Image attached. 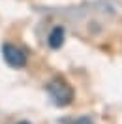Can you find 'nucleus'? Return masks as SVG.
Masks as SVG:
<instances>
[{
  "instance_id": "obj_1",
  "label": "nucleus",
  "mask_w": 122,
  "mask_h": 124,
  "mask_svg": "<svg viewBox=\"0 0 122 124\" xmlns=\"http://www.w3.org/2000/svg\"><path fill=\"white\" fill-rule=\"evenodd\" d=\"M47 92L51 96L53 103L58 105V107H66V105H69L71 100H73L71 86H69L66 81H62V79H53V81L47 85Z\"/></svg>"
},
{
  "instance_id": "obj_2",
  "label": "nucleus",
  "mask_w": 122,
  "mask_h": 124,
  "mask_svg": "<svg viewBox=\"0 0 122 124\" xmlns=\"http://www.w3.org/2000/svg\"><path fill=\"white\" fill-rule=\"evenodd\" d=\"M2 56L8 66L11 68H24L26 66V54L23 49L11 45V43H4L2 45Z\"/></svg>"
},
{
  "instance_id": "obj_3",
  "label": "nucleus",
  "mask_w": 122,
  "mask_h": 124,
  "mask_svg": "<svg viewBox=\"0 0 122 124\" xmlns=\"http://www.w3.org/2000/svg\"><path fill=\"white\" fill-rule=\"evenodd\" d=\"M47 43L51 49H60L64 43V26H54L47 36Z\"/></svg>"
},
{
  "instance_id": "obj_4",
  "label": "nucleus",
  "mask_w": 122,
  "mask_h": 124,
  "mask_svg": "<svg viewBox=\"0 0 122 124\" xmlns=\"http://www.w3.org/2000/svg\"><path fill=\"white\" fill-rule=\"evenodd\" d=\"M19 124H28V122H19Z\"/></svg>"
}]
</instances>
